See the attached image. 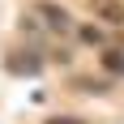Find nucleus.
<instances>
[{"mask_svg":"<svg viewBox=\"0 0 124 124\" xmlns=\"http://www.w3.org/2000/svg\"><path fill=\"white\" fill-rule=\"evenodd\" d=\"M4 64L17 77H34V73H43V47H9Z\"/></svg>","mask_w":124,"mask_h":124,"instance_id":"nucleus-1","label":"nucleus"},{"mask_svg":"<svg viewBox=\"0 0 124 124\" xmlns=\"http://www.w3.org/2000/svg\"><path fill=\"white\" fill-rule=\"evenodd\" d=\"M34 13L43 17V22L56 30V34H64V30H73V17L60 9V4H51V0H43V4H34Z\"/></svg>","mask_w":124,"mask_h":124,"instance_id":"nucleus-2","label":"nucleus"},{"mask_svg":"<svg viewBox=\"0 0 124 124\" xmlns=\"http://www.w3.org/2000/svg\"><path fill=\"white\" fill-rule=\"evenodd\" d=\"M99 22L124 26V4H120V0H103V4H99Z\"/></svg>","mask_w":124,"mask_h":124,"instance_id":"nucleus-3","label":"nucleus"},{"mask_svg":"<svg viewBox=\"0 0 124 124\" xmlns=\"http://www.w3.org/2000/svg\"><path fill=\"white\" fill-rule=\"evenodd\" d=\"M103 69L116 77H124V51L120 47H103Z\"/></svg>","mask_w":124,"mask_h":124,"instance_id":"nucleus-4","label":"nucleus"},{"mask_svg":"<svg viewBox=\"0 0 124 124\" xmlns=\"http://www.w3.org/2000/svg\"><path fill=\"white\" fill-rule=\"evenodd\" d=\"M73 86H77V90H86V94H103V90H111L107 81H94V77H77Z\"/></svg>","mask_w":124,"mask_h":124,"instance_id":"nucleus-5","label":"nucleus"},{"mask_svg":"<svg viewBox=\"0 0 124 124\" xmlns=\"http://www.w3.org/2000/svg\"><path fill=\"white\" fill-rule=\"evenodd\" d=\"M77 34L86 39V43H94V47H99V43H103V34H99V30H94V26H81V30H77Z\"/></svg>","mask_w":124,"mask_h":124,"instance_id":"nucleus-6","label":"nucleus"},{"mask_svg":"<svg viewBox=\"0 0 124 124\" xmlns=\"http://www.w3.org/2000/svg\"><path fill=\"white\" fill-rule=\"evenodd\" d=\"M43 124H81L77 116H51V120H43Z\"/></svg>","mask_w":124,"mask_h":124,"instance_id":"nucleus-7","label":"nucleus"}]
</instances>
